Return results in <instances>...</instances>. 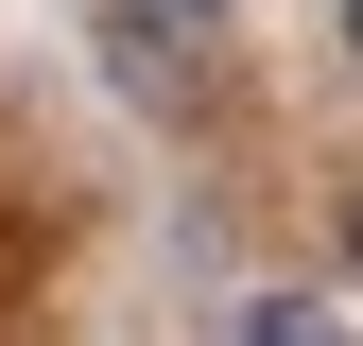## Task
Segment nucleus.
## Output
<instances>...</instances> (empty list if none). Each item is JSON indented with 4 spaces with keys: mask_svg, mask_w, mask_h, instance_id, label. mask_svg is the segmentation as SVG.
Returning a JSON list of instances; mask_svg holds the SVG:
<instances>
[{
    "mask_svg": "<svg viewBox=\"0 0 363 346\" xmlns=\"http://www.w3.org/2000/svg\"><path fill=\"white\" fill-rule=\"evenodd\" d=\"M242 346H346V329L311 312V294H259V312H242Z\"/></svg>",
    "mask_w": 363,
    "mask_h": 346,
    "instance_id": "f257e3e1",
    "label": "nucleus"
},
{
    "mask_svg": "<svg viewBox=\"0 0 363 346\" xmlns=\"http://www.w3.org/2000/svg\"><path fill=\"white\" fill-rule=\"evenodd\" d=\"M156 18H191V35H208V18H225V0H156Z\"/></svg>",
    "mask_w": 363,
    "mask_h": 346,
    "instance_id": "f03ea898",
    "label": "nucleus"
}]
</instances>
